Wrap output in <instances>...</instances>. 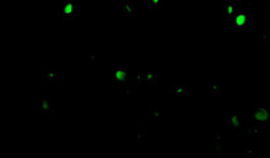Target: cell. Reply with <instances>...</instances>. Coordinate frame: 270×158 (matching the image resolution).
<instances>
[{
  "mask_svg": "<svg viewBox=\"0 0 270 158\" xmlns=\"http://www.w3.org/2000/svg\"><path fill=\"white\" fill-rule=\"evenodd\" d=\"M21 1H25V0H21ZM26 3H32V1H26ZM33 4H37V3H33ZM40 5H44V4H40ZM46 7H50V5H46ZM51 8H54V7H51ZM55 9H61L63 13H71L73 8H71L70 4H66V5H63L62 8H55Z\"/></svg>",
  "mask_w": 270,
  "mask_h": 158,
  "instance_id": "cell-1",
  "label": "cell"
}]
</instances>
